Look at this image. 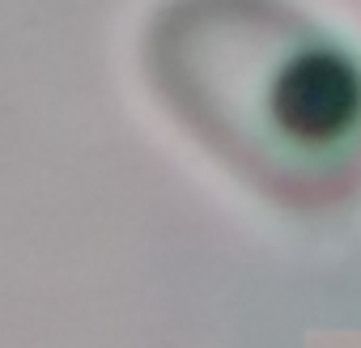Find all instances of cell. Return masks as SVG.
<instances>
[{"label": "cell", "mask_w": 361, "mask_h": 348, "mask_svg": "<svg viewBox=\"0 0 361 348\" xmlns=\"http://www.w3.org/2000/svg\"><path fill=\"white\" fill-rule=\"evenodd\" d=\"M183 123L289 204L344 200L361 174V68L281 0H183L153 35Z\"/></svg>", "instance_id": "6da1fadb"}]
</instances>
